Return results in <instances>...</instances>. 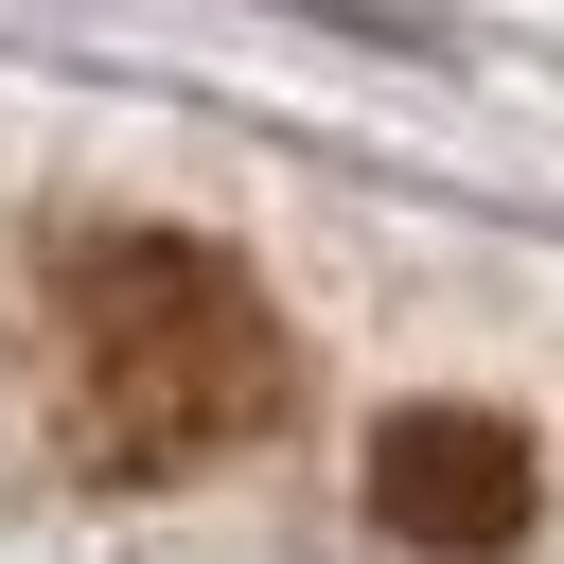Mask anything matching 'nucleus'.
Returning a JSON list of instances; mask_svg holds the SVG:
<instances>
[{
    "instance_id": "nucleus-2",
    "label": "nucleus",
    "mask_w": 564,
    "mask_h": 564,
    "mask_svg": "<svg viewBox=\"0 0 564 564\" xmlns=\"http://www.w3.org/2000/svg\"><path fill=\"white\" fill-rule=\"evenodd\" d=\"M370 529L423 564H494L529 546V441L494 405H388L370 423Z\"/></svg>"
},
{
    "instance_id": "nucleus-1",
    "label": "nucleus",
    "mask_w": 564,
    "mask_h": 564,
    "mask_svg": "<svg viewBox=\"0 0 564 564\" xmlns=\"http://www.w3.org/2000/svg\"><path fill=\"white\" fill-rule=\"evenodd\" d=\"M282 405H300V335H282V300L229 247H194V229H88V247H53L35 423H53L70 476L176 494V476L247 458Z\"/></svg>"
}]
</instances>
